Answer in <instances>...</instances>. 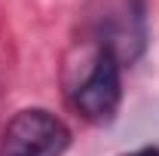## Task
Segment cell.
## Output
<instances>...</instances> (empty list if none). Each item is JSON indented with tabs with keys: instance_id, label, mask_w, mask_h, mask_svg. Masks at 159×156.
Returning <instances> with one entry per match:
<instances>
[{
	"instance_id": "6da1fadb",
	"label": "cell",
	"mask_w": 159,
	"mask_h": 156,
	"mask_svg": "<svg viewBox=\"0 0 159 156\" xmlns=\"http://www.w3.org/2000/svg\"><path fill=\"white\" fill-rule=\"evenodd\" d=\"M86 31L95 49L110 52L119 64H135L147 49V3L144 0H89Z\"/></svg>"
},
{
	"instance_id": "7a4b0ae2",
	"label": "cell",
	"mask_w": 159,
	"mask_h": 156,
	"mask_svg": "<svg viewBox=\"0 0 159 156\" xmlns=\"http://www.w3.org/2000/svg\"><path fill=\"white\" fill-rule=\"evenodd\" d=\"M70 129L43 107L19 110L0 135V156H64Z\"/></svg>"
},
{
	"instance_id": "3957f363",
	"label": "cell",
	"mask_w": 159,
	"mask_h": 156,
	"mask_svg": "<svg viewBox=\"0 0 159 156\" xmlns=\"http://www.w3.org/2000/svg\"><path fill=\"white\" fill-rule=\"evenodd\" d=\"M119 64L110 52L95 49V58L89 64L86 77L70 89V104L80 117L92 126H107L116 119L119 101H122V80Z\"/></svg>"
},
{
	"instance_id": "277c9868",
	"label": "cell",
	"mask_w": 159,
	"mask_h": 156,
	"mask_svg": "<svg viewBox=\"0 0 159 156\" xmlns=\"http://www.w3.org/2000/svg\"><path fill=\"white\" fill-rule=\"evenodd\" d=\"M122 156H159V147H138V150H132V153H122Z\"/></svg>"
}]
</instances>
